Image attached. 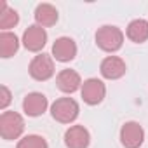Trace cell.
<instances>
[{"instance_id":"1","label":"cell","mask_w":148,"mask_h":148,"mask_svg":"<svg viewBox=\"0 0 148 148\" xmlns=\"http://www.w3.org/2000/svg\"><path fill=\"white\" fill-rule=\"evenodd\" d=\"M96 44L99 49H103L106 52H115L124 44V33L117 26L105 25L96 32Z\"/></svg>"},{"instance_id":"2","label":"cell","mask_w":148,"mask_h":148,"mask_svg":"<svg viewBox=\"0 0 148 148\" xmlns=\"http://www.w3.org/2000/svg\"><path fill=\"white\" fill-rule=\"evenodd\" d=\"M79 103L73 98H59L51 105V115L61 124H70L79 117Z\"/></svg>"},{"instance_id":"3","label":"cell","mask_w":148,"mask_h":148,"mask_svg":"<svg viewBox=\"0 0 148 148\" xmlns=\"http://www.w3.org/2000/svg\"><path fill=\"white\" fill-rule=\"evenodd\" d=\"M25 131V120L18 112H4L0 115V134L4 139H18Z\"/></svg>"},{"instance_id":"4","label":"cell","mask_w":148,"mask_h":148,"mask_svg":"<svg viewBox=\"0 0 148 148\" xmlns=\"http://www.w3.org/2000/svg\"><path fill=\"white\" fill-rule=\"evenodd\" d=\"M30 75L32 79L38 80V82H45L54 75V61L49 54H38L32 59L30 63Z\"/></svg>"},{"instance_id":"5","label":"cell","mask_w":148,"mask_h":148,"mask_svg":"<svg viewBox=\"0 0 148 148\" xmlns=\"http://www.w3.org/2000/svg\"><path fill=\"white\" fill-rule=\"evenodd\" d=\"M80 94H82V99H84L87 105L94 106V105H99V103L105 99L106 87H105V84H103L99 79H87V80L82 84Z\"/></svg>"},{"instance_id":"6","label":"cell","mask_w":148,"mask_h":148,"mask_svg":"<svg viewBox=\"0 0 148 148\" xmlns=\"http://www.w3.org/2000/svg\"><path fill=\"white\" fill-rule=\"evenodd\" d=\"M145 141V131L138 122H125L120 129V143L125 148H139Z\"/></svg>"},{"instance_id":"7","label":"cell","mask_w":148,"mask_h":148,"mask_svg":"<svg viewBox=\"0 0 148 148\" xmlns=\"http://www.w3.org/2000/svg\"><path fill=\"white\" fill-rule=\"evenodd\" d=\"M45 42H47V33L38 25L28 26L23 33V45L32 52H38L40 49H44Z\"/></svg>"},{"instance_id":"8","label":"cell","mask_w":148,"mask_h":148,"mask_svg":"<svg viewBox=\"0 0 148 148\" xmlns=\"http://www.w3.org/2000/svg\"><path fill=\"white\" fill-rule=\"evenodd\" d=\"M125 61L119 56H108L101 61V66H99V71H101V75L108 80H117L120 77L125 75Z\"/></svg>"},{"instance_id":"9","label":"cell","mask_w":148,"mask_h":148,"mask_svg":"<svg viewBox=\"0 0 148 148\" xmlns=\"http://www.w3.org/2000/svg\"><path fill=\"white\" fill-rule=\"evenodd\" d=\"M52 56H54L56 61L68 63L77 56V44L70 37H59L52 44Z\"/></svg>"},{"instance_id":"10","label":"cell","mask_w":148,"mask_h":148,"mask_svg":"<svg viewBox=\"0 0 148 148\" xmlns=\"http://www.w3.org/2000/svg\"><path fill=\"white\" fill-rule=\"evenodd\" d=\"M56 84H58V89L66 92V94H71V92H75L79 89H82V80H80V75L75 71V70H61L58 73V77H56Z\"/></svg>"},{"instance_id":"11","label":"cell","mask_w":148,"mask_h":148,"mask_svg":"<svg viewBox=\"0 0 148 148\" xmlns=\"http://www.w3.org/2000/svg\"><path fill=\"white\" fill-rule=\"evenodd\" d=\"M91 143V134L84 125H71L64 132V145L68 148H87Z\"/></svg>"},{"instance_id":"12","label":"cell","mask_w":148,"mask_h":148,"mask_svg":"<svg viewBox=\"0 0 148 148\" xmlns=\"http://www.w3.org/2000/svg\"><path fill=\"white\" fill-rule=\"evenodd\" d=\"M49 103L42 92H30L23 99V110L28 117H38L47 110Z\"/></svg>"},{"instance_id":"13","label":"cell","mask_w":148,"mask_h":148,"mask_svg":"<svg viewBox=\"0 0 148 148\" xmlns=\"http://www.w3.org/2000/svg\"><path fill=\"white\" fill-rule=\"evenodd\" d=\"M58 9L51 4H38L37 9H35V21L38 26H52L58 23Z\"/></svg>"},{"instance_id":"14","label":"cell","mask_w":148,"mask_h":148,"mask_svg":"<svg viewBox=\"0 0 148 148\" xmlns=\"http://www.w3.org/2000/svg\"><path fill=\"white\" fill-rule=\"evenodd\" d=\"M127 38L134 44H143L148 40V21L146 19H134L127 26Z\"/></svg>"},{"instance_id":"15","label":"cell","mask_w":148,"mask_h":148,"mask_svg":"<svg viewBox=\"0 0 148 148\" xmlns=\"http://www.w3.org/2000/svg\"><path fill=\"white\" fill-rule=\"evenodd\" d=\"M19 49V40L14 33L11 32H2L0 33V56L2 58H11L18 52Z\"/></svg>"},{"instance_id":"16","label":"cell","mask_w":148,"mask_h":148,"mask_svg":"<svg viewBox=\"0 0 148 148\" xmlns=\"http://www.w3.org/2000/svg\"><path fill=\"white\" fill-rule=\"evenodd\" d=\"M18 23H19V14L14 9L7 7L5 2H0V28L7 32L9 28H14Z\"/></svg>"},{"instance_id":"17","label":"cell","mask_w":148,"mask_h":148,"mask_svg":"<svg viewBox=\"0 0 148 148\" xmlns=\"http://www.w3.org/2000/svg\"><path fill=\"white\" fill-rule=\"evenodd\" d=\"M16 148H49V145H47V141L42 136L28 134V136H25L23 139L18 141V146Z\"/></svg>"},{"instance_id":"18","label":"cell","mask_w":148,"mask_h":148,"mask_svg":"<svg viewBox=\"0 0 148 148\" xmlns=\"http://www.w3.org/2000/svg\"><path fill=\"white\" fill-rule=\"evenodd\" d=\"M0 92H2V96H0V108L5 110L7 105L11 103V91L5 86H2V87H0Z\"/></svg>"}]
</instances>
